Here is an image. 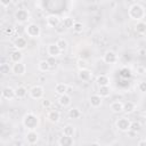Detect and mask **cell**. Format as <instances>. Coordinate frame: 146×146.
<instances>
[{
    "label": "cell",
    "mask_w": 146,
    "mask_h": 146,
    "mask_svg": "<svg viewBox=\"0 0 146 146\" xmlns=\"http://www.w3.org/2000/svg\"><path fill=\"white\" fill-rule=\"evenodd\" d=\"M22 123H23L24 128H26L27 130H36V128L39 127L40 120L36 114H34L32 112H27L24 114V116L22 119Z\"/></svg>",
    "instance_id": "1"
},
{
    "label": "cell",
    "mask_w": 146,
    "mask_h": 146,
    "mask_svg": "<svg viewBox=\"0 0 146 146\" xmlns=\"http://www.w3.org/2000/svg\"><path fill=\"white\" fill-rule=\"evenodd\" d=\"M128 15L133 21H141L145 17V8L139 3H132L128 9Z\"/></svg>",
    "instance_id": "2"
},
{
    "label": "cell",
    "mask_w": 146,
    "mask_h": 146,
    "mask_svg": "<svg viewBox=\"0 0 146 146\" xmlns=\"http://www.w3.org/2000/svg\"><path fill=\"white\" fill-rule=\"evenodd\" d=\"M25 33L27 36L32 38V39H35V38H39L40 34H41V30L40 27L34 24V23H31V24H27L25 26Z\"/></svg>",
    "instance_id": "3"
},
{
    "label": "cell",
    "mask_w": 146,
    "mask_h": 146,
    "mask_svg": "<svg viewBox=\"0 0 146 146\" xmlns=\"http://www.w3.org/2000/svg\"><path fill=\"white\" fill-rule=\"evenodd\" d=\"M29 95L32 99H35V100H39V99H42L43 96H44V89L42 86H33L30 90H29Z\"/></svg>",
    "instance_id": "4"
},
{
    "label": "cell",
    "mask_w": 146,
    "mask_h": 146,
    "mask_svg": "<svg viewBox=\"0 0 146 146\" xmlns=\"http://www.w3.org/2000/svg\"><path fill=\"white\" fill-rule=\"evenodd\" d=\"M130 123L131 121L125 117V116H122V117H119L116 121H115V127L119 131H122V132H127L130 128Z\"/></svg>",
    "instance_id": "5"
},
{
    "label": "cell",
    "mask_w": 146,
    "mask_h": 146,
    "mask_svg": "<svg viewBox=\"0 0 146 146\" xmlns=\"http://www.w3.org/2000/svg\"><path fill=\"white\" fill-rule=\"evenodd\" d=\"M15 19L17 23H26L29 19H30V13L27 9H18L16 13H15Z\"/></svg>",
    "instance_id": "6"
},
{
    "label": "cell",
    "mask_w": 146,
    "mask_h": 146,
    "mask_svg": "<svg viewBox=\"0 0 146 146\" xmlns=\"http://www.w3.org/2000/svg\"><path fill=\"white\" fill-rule=\"evenodd\" d=\"M26 70H27V67H26V65H25L23 62L14 63L13 66H11V72H13L15 75H18V76L25 75Z\"/></svg>",
    "instance_id": "7"
},
{
    "label": "cell",
    "mask_w": 146,
    "mask_h": 146,
    "mask_svg": "<svg viewBox=\"0 0 146 146\" xmlns=\"http://www.w3.org/2000/svg\"><path fill=\"white\" fill-rule=\"evenodd\" d=\"M25 140L29 145H35L39 141V133L36 130H27L25 135Z\"/></svg>",
    "instance_id": "8"
},
{
    "label": "cell",
    "mask_w": 146,
    "mask_h": 146,
    "mask_svg": "<svg viewBox=\"0 0 146 146\" xmlns=\"http://www.w3.org/2000/svg\"><path fill=\"white\" fill-rule=\"evenodd\" d=\"M117 59H119L117 55L114 51H112V50L106 51L104 54V56H103V60H104L105 64H115L117 62Z\"/></svg>",
    "instance_id": "9"
},
{
    "label": "cell",
    "mask_w": 146,
    "mask_h": 146,
    "mask_svg": "<svg viewBox=\"0 0 146 146\" xmlns=\"http://www.w3.org/2000/svg\"><path fill=\"white\" fill-rule=\"evenodd\" d=\"M78 78H79V80H81L83 82H89L92 78V73H91L90 70H88V67L87 68H81L78 72Z\"/></svg>",
    "instance_id": "10"
},
{
    "label": "cell",
    "mask_w": 146,
    "mask_h": 146,
    "mask_svg": "<svg viewBox=\"0 0 146 146\" xmlns=\"http://www.w3.org/2000/svg\"><path fill=\"white\" fill-rule=\"evenodd\" d=\"M1 97L6 100H13L14 98H16L15 96V89L11 87H6L2 89L1 91Z\"/></svg>",
    "instance_id": "11"
},
{
    "label": "cell",
    "mask_w": 146,
    "mask_h": 146,
    "mask_svg": "<svg viewBox=\"0 0 146 146\" xmlns=\"http://www.w3.org/2000/svg\"><path fill=\"white\" fill-rule=\"evenodd\" d=\"M89 104L92 108H98L102 106L103 104V98L98 95V94H95V95H91L90 98H89Z\"/></svg>",
    "instance_id": "12"
},
{
    "label": "cell",
    "mask_w": 146,
    "mask_h": 146,
    "mask_svg": "<svg viewBox=\"0 0 146 146\" xmlns=\"http://www.w3.org/2000/svg\"><path fill=\"white\" fill-rule=\"evenodd\" d=\"M47 120L50 123H58L60 121V113L56 110H51L47 113Z\"/></svg>",
    "instance_id": "13"
},
{
    "label": "cell",
    "mask_w": 146,
    "mask_h": 146,
    "mask_svg": "<svg viewBox=\"0 0 146 146\" xmlns=\"http://www.w3.org/2000/svg\"><path fill=\"white\" fill-rule=\"evenodd\" d=\"M57 144H58L59 146H72V145H74V139H73V137H71V136H65V135H63L62 137L58 138Z\"/></svg>",
    "instance_id": "14"
},
{
    "label": "cell",
    "mask_w": 146,
    "mask_h": 146,
    "mask_svg": "<svg viewBox=\"0 0 146 146\" xmlns=\"http://www.w3.org/2000/svg\"><path fill=\"white\" fill-rule=\"evenodd\" d=\"M60 18H59V16H57V15H49L48 17H47V19H46V22H47V25L49 26V27H57L59 24H60Z\"/></svg>",
    "instance_id": "15"
},
{
    "label": "cell",
    "mask_w": 146,
    "mask_h": 146,
    "mask_svg": "<svg viewBox=\"0 0 146 146\" xmlns=\"http://www.w3.org/2000/svg\"><path fill=\"white\" fill-rule=\"evenodd\" d=\"M26 46H27V41H26V39L23 38V36H18V38H16L15 41H14V47H15V49H17V50H24V49L26 48Z\"/></svg>",
    "instance_id": "16"
},
{
    "label": "cell",
    "mask_w": 146,
    "mask_h": 146,
    "mask_svg": "<svg viewBox=\"0 0 146 146\" xmlns=\"http://www.w3.org/2000/svg\"><path fill=\"white\" fill-rule=\"evenodd\" d=\"M71 103H72V98H71L70 95H67V92L64 94V95H60L59 98H58V104L62 107H68L71 105Z\"/></svg>",
    "instance_id": "17"
},
{
    "label": "cell",
    "mask_w": 146,
    "mask_h": 146,
    "mask_svg": "<svg viewBox=\"0 0 146 146\" xmlns=\"http://www.w3.org/2000/svg\"><path fill=\"white\" fill-rule=\"evenodd\" d=\"M96 83L98 84V87H102V86H110L111 84V79L110 76L105 75V74H99L97 78H96Z\"/></svg>",
    "instance_id": "18"
},
{
    "label": "cell",
    "mask_w": 146,
    "mask_h": 146,
    "mask_svg": "<svg viewBox=\"0 0 146 146\" xmlns=\"http://www.w3.org/2000/svg\"><path fill=\"white\" fill-rule=\"evenodd\" d=\"M47 52L49 56H52V57H58L60 55V50L59 48L56 46V43H50L48 47H47Z\"/></svg>",
    "instance_id": "19"
},
{
    "label": "cell",
    "mask_w": 146,
    "mask_h": 146,
    "mask_svg": "<svg viewBox=\"0 0 146 146\" xmlns=\"http://www.w3.org/2000/svg\"><path fill=\"white\" fill-rule=\"evenodd\" d=\"M10 60H11L13 63L23 62V54H22V50L15 49L14 51H11V52H10Z\"/></svg>",
    "instance_id": "20"
},
{
    "label": "cell",
    "mask_w": 146,
    "mask_h": 146,
    "mask_svg": "<svg viewBox=\"0 0 146 146\" xmlns=\"http://www.w3.org/2000/svg\"><path fill=\"white\" fill-rule=\"evenodd\" d=\"M68 91V86L66 83H63V82H58L56 86H55V92L57 95H64Z\"/></svg>",
    "instance_id": "21"
},
{
    "label": "cell",
    "mask_w": 146,
    "mask_h": 146,
    "mask_svg": "<svg viewBox=\"0 0 146 146\" xmlns=\"http://www.w3.org/2000/svg\"><path fill=\"white\" fill-rule=\"evenodd\" d=\"M110 110L113 113H121L123 112V103L120 100H115L110 105Z\"/></svg>",
    "instance_id": "22"
},
{
    "label": "cell",
    "mask_w": 146,
    "mask_h": 146,
    "mask_svg": "<svg viewBox=\"0 0 146 146\" xmlns=\"http://www.w3.org/2000/svg\"><path fill=\"white\" fill-rule=\"evenodd\" d=\"M27 92H29V90L24 86H18L15 89V96H16V98H19V99L25 98L26 95H27Z\"/></svg>",
    "instance_id": "23"
},
{
    "label": "cell",
    "mask_w": 146,
    "mask_h": 146,
    "mask_svg": "<svg viewBox=\"0 0 146 146\" xmlns=\"http://www.w3.org/2000/svg\"><path fill=\"white\" fill-rule=\"evenodd\" d=\"M102 98H107L111 95V87L110 86H102L98 87V92H97Z\"/></svg>",
    "instance_id": "24"
},
{
    "label": "cell",
    "mask_w": 146,
    "mask_h": 146,
    "mask_svg": "<svg viewBox=\"0 0 146 146\" xmlns=\"http://www.w3.org/2000/svg\"><path fill=\"white\" fill-rule=\"evenodd\" d=\"M50 68H51V67H50V65L48 64V62H47L46 59H42V60H40V62L38 63V70H39L40 72L46 73V72H48Z\"/></svg>",
    "instance_id": "25"
},
{
    "label": "cell",
    "mask_w": 146,
    "mask_h": 146,
    "mask_svg": "<svg viewBox=\"0 0 146 146\" xmlns=\"http://www.w3.org/2000/svg\"><path fill=\"white\" fill-rule=\"evenodd\" d=\"M68 117L70 119H72V120H76V119H79L80 116H81V111L79 110V108H76V107H73V108H71V110H68Z\"/></svg>",
    "instance_id": "26"
},
{
    "label": "cell",
    "mask_w": 146,
    "mask_h": 146,
    "mask_svg": "<svg viewBox=\"0 0 146 146\" xmlns=\"http://www.w3.org/2000/svg\"><path fill=\"white\" fill-rule=\"evenodd\" d=\"M63 135L73 137V136L75 135V128H74L72 124H66V125H64V128H63Z\"/></svg>",
    "instance_id": "27"
},
{
    "label": "cell",
    "mask_w": 146,
    "mask_h": 146,
    "mask_svg": "<svg viewBox=\"0 0 146 146\" xmlns=\"http://www.w3.org/2000/svg\"><path fill=\"white\" fill-rule=\"evenodd\" d=\"M135 30H136V32L138 34H144L146 32V24H145V22L138 21L137 24L135 25Z\"/></svg>",
    "instance_id": "28"
},
{
    "label": "cell",
    "mask_w": 146,
    "mask_h": 146,
    "mask_svg": "<svg viewBox=\"0 0 146 146\" xmlns=\"http://www.w3.org/2000/svg\"><path fill=\"white\" fill-rule=\"evenodd\" d=\"M135 110H136L135 103H132V102H125V103H123V112H125L127 114L132 113Z\"/></svg>",
    "instance_id": "29"
},
{
    "label": "cell",
    "mask_w": 146,
    "mask_h": 146,
    "mask_svg": "<svg viewBox=\"0 0 146 146\" xmlns=\"http://www.w3.org/2000/svg\"><path fill=\"white\" fill-rule=\"evenodd\" d=\"M56 46L59 48V50L63 52V51H65L66 49H67V47H68V43H67V41L64 39V38H60V39H58L57 41H56Z\"/></svg>",
    "instance_id": "30"
},
{
    "label": "cell",
    "mask_w": 146,
    "mask_h": 146,
    "mask_svg": "<svg viewBox=\"0 0 146 146\" xmlns=\"http://www.w3.org/2000/svg\"><path fill=\"white\" fill-rule=\"evenodd\" d=\"M74 22H75V21H74V18H72V17H64V18L60 21V23L63 24V26L66 27V29H72Z\"/></svg>",
    "instance_id": "31"
},
{
    "label": "cell",
    "mask_w": 146,
    "mask_h": 146,
    "mask_svg": "<svg viewBox=\"0 0 146 146\" xmlns=\"http://www.w3.org/2000/svg\"><path fill=\"white\" fill-rule=\"evenodd\" d=\"M11 72V66L8 63H1L0 64V74L2 75H7Z\"/></svg>",
    "instance_id": "32"
},
{
    "label": "cell",
    "mask_w": 146,
    "mask_h": 146,
    "mask_svg": "<svg viewBox=\"0 0 146 146\" xmlns=\"http://www.w3.org/2000/svg\"><path fill=\"white\" fill-rule=\"evenodd\" d=\"M130 131H133V132H139L141 130V124L139 121H131L130 123V128H129Z\"/></svg>",
    "instance_id": "33"
},
{
    "label": "cell",
    "mask_w": 146,
    "mask_h": 146,
    "mask_svg": "<svg viewBox=\"0 0 146 146\" xmlns=\"http://www.w3.org/2000/svg\"><path fill=\"white\" fill-rule=\"evenodd\" d=\"M72 29H73V31H74L75 33H81V32L83 31V24H82L81 22H74Z\"/></svg>",
    "instance_id": "34"
},
{
    "label": "cell",
    "mask_w": 146,
    "mask_h": 146,
    "mask_svg": "<svg viewBox=\"0 0 146 146\" xmlns=\"http://www.w3.org/2000/svg\"><path fill=\"white\" fill-rule=\"evenodd\" d=\"M76 65H78L79 70H81V68H87V67H88V63H87V60H84V59H79V60L76 62Z\"/></svg>",
    "instance_id": "35"
},
{
    "label": "cell",
    "mask_w": 146,
    "mask_h": 146,
    "mask_svg": "<svg viewBox=\"0 0 146 146\" xmlns=\"http://www.w3.org/2000/svg\"><path fill=\"white\" fill-rule=\"evenodd\" d=\"M137 88L140 92H145L146 91V82L145 81H139L137 84Z\"/></svg>",
    "instance_id": "36"
},
{
    "label": "cell",
    "mask_w": 146,
    "mask_h": 146,
    "mask_svg": "<svg viewBox=\"0 0 146 146\" xmlns=\"http://www.w3.org/2000/svg\"><path fill=\"white\" fill-rule=\"evenodd\" d=\"M41 106H42L43 108H46V110H47V108H49V107L51 106V100L46 99V98H44V99H42V100H41Z\"/></svg>",
    "instance_id": "37"
},
{
    "label": "cell",
    "mask_w": 146,
    "mask_h": 146,
    "mask_svg": "<svg viewBox=\"0 0 146 146\" xmlns=\"http://www.w3.org/2000/svg\"><path fill=\"white\" fill-rule=\"evenodd\" d=\"M145 72H146V70H145V67H144L143 65H138V66L136 67V73H137V74H139V75H144Z\"/></svg>",
    "instance_id": "38"
},
{
    "label": "cell",
    "mask_w": 146,
    "mask_h": 146,
    "mask_svg": "<svg viewBox=\"0 0 146 146\" xmlns=\"http://www.w3.org/2000/svg\"><path fill=\"white\" fill-rule=\"evenodd\" d=\"M56 57H52V56H48V58L46 59L47 62H48V64L50 65V67H54L55 65H56V59H55Z\"/></svg>",
    "instance_id": "39"
},
{
    "label": "cell",
    "mask_w": 146,
    "mask_h": 146,
    "mask_svg": "<svg viewBox=\"0 0 146 146\" xmlns=\"http://www.w3.org/2000/svg\"><path fill=\"white\" fill-rule=\"evenodd\" d=\"M3 33L7 34V35H11L14 33V27L13 26H7L3 29Z\"/></svg>",
    "instance_id": "40"
},
{
    "label": "cell",
    "mask_w": 146,
    "mask_h": 146,
    "mask_svg": "<svg viewBox=\"0 0 146 146\" xmlns=\"http://www.w3.org/2000/svg\"><path fill=\"white\" fill-rule=\"evenodd\" d=\"M11 3V0H0V5L3 7H8Z\"/></svg>",
    "instance_id": "41"
},
{
    "label": "cell",
    "mask_w": 146,
    "mask_h": 146,
    "mask_svg": "<svg viewBox=\"0 0 146 146\" xmlns=\"http://www.w3.org/2000/svg\"><path fill=\"white\" fill-rule=\"evenodd\" d=\"M137 145H138V146H144V145H146V140H145V139H141V140H139V141L137 143Z\"/></svg>",
    "instance_id": "42"
},
{
    "label": "cell",
    "mask_w": 146,
    "mask_h": 146,
    "mask_svg": "<svg viewBox=\"0 0 146 146\" xmlns=\"http://www.w3.org/2000/svg\"><path fill=\"white\" fill-rule=\"evenodd\" d=\"M145 54H146L145 49H139V50H138V55H140V56H145Z\"/></svg>",
    "instance_id": "43"
},
{
    "label": "cell",
    "mask_w": 146,
    "mask_h": 146,
    "mask_svg": "<svg viewBox=\"0 0 146 146\" xmlns=\"http://www.w3.org/2000/svg\"><path fill=\"white\" fill-rule=\"evenodd\" d=\"M1 103H2V97L0 96V105H1Z\"/></svg>",
    "instance_id": "44"
},
{
    "label": "cell",
    "mask_w": 146,
    "mask_h": 146,
    "mask_svg": "<svg viewBox=\"0 0 146 146\" xmlns=\"http://www.w3.org/2000/svg\"><path fill=\"white\" fill-rule=\"evenodd\" d=\"M11 1H13V0H11Z\"/></svg>",
    "instance_id": "45"
}]
</instances>
